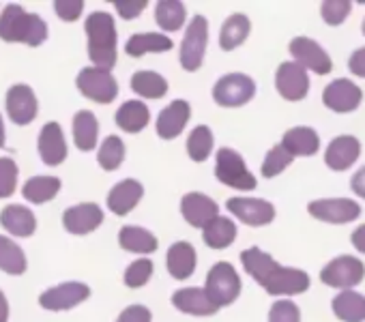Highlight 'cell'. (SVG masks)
I'll use <instances>...</instances> for the list:
<instances>
[{"label":"cell","mask_w":365,"mask_h":322,"mask_svg":"<svg viewBox=\"0 0 365 322\" xmlns=\"http://www.w3.org/2000/svg\"><path fill=\"white\" fill-rule=\"evenodd\" d=\"M241 262L271 296H292V294H303L309 288V275L301 269L292 266H282L277 264L267 251L260 247H250L241 254Z\"/></svg>","instance_id":"6da1fadb"},{"label":"cell","mask_w":365,"mask_h":322,"mask_svg":"<svg viewBox=\"0 0 365 322\" xmlns=\"http://www.w3.org/2000/svg\"><path fill=\"white\" fill-rule=\"evenodd\" d=\"M0 39L37 48L48 39V24L37 14H26L20 5H7L0 14Z\"/></svg>","instance_id":"7a4b0ae2"},{"label":"cell","mask_w":365,"mask_h":322,"mask_svg":"<svg viewBox=\"0 0 365 322\" xmlns=\"http://www.w3.org/2000/svg\"><path fill=\"white\" fill-rule=\"evenodd\" d=\"M86 37H88V58L95 67L112 69L116 65V24L114 18L106 11H95L86 18Z\"/></svg>","instance_id":"3957f363"},{"label":"cell","mask_w":365,"mask_h":322,"mask_svg":"<svg viewBox=\"0 0 365 322\" xmlns=\"http://www.w3.org/2000/svg\"><path fill=\"white\" fill-rule=\"evenodd\" d=\"M215 177L220 183L239 189V192H252L256 189V177L247 170L245 159L235 148H220L215 157Z\"/></svg>","instance_id":"277c9868"},{"label":"cell","mask_w":365,"mask_h":322,"mask_svg":"<svg viewBox=\"0 0 365 322\" xmlns=\"http://www.w3.org/2000/svg\"><path fill=\"white\" fill-rule=\"evenodd\" d=\"M241 277L230 262H217L207 273L205 290L217 307L232 305L241 294Z\"/></svg>","instance_id":"5b68a950"},{"label":"cell","mask_w":365,"mask_h":322,"mask_svg":"<svg viewBox=\"0 0 365 322\" xmlns=\"http://www.w3.org/2000/svg\"><path fill=\"white\" fill-rule=\"evenodd\" d=\"M207 43H209V22L205 16H196L192 18L185 37H182L180 43V67L185 71H198L205 63V54H207Z\"/></svg>","instance_id":"8992f818"},{"label":"cell","mask_w":365,"mask_h":322,"mask_svg":"<svg viewBox=\"0 0 365 322\" xmlns=\"http://www.w3.org/2000/svg\"><path fill=\"white\" fill-rule=\"evenodd\" d=\"M76 86L78 90L97 103H112L118 95V84L114 80V76L108 69L101 67H86L78 73L76 78Z\"/></svg>","instance_id":"52a82bcc"},{"label":"cell","mask_w":365,"mask_h":322,"mask_svg":"<svg viewBox=\"0 0 365 322\" xmlns=\"http://www.w3.org/2000/svg\"><path fill=\"white\" fill-rule=\"evenodd\" d=\"M256 95V82L245 73H228L213 86V99L222 108H241Z\"/></svg>","instance_id":"ba28073f"},{"label":"cell","mask_w":365,"mask_h":322,"mask_svg":"<svg viewBox=\"0 0 365 322\" xmlns=\"http://www.w3.org/2000/svg\"><path fill=\"white\" fill-rule=\"evenodd\" d=\"M363 277H365V264L354 256H337L320 271V281L324 286L341 288V290H350L352 286L361 284Z\"/></svg>","instance_id":"9c48e42d"},{"label":"cell","mask_w":365,"mask_h":322,"mask_svg":"<svg viewBox=\"0 0 365 322\" xmlns=\"http://www.w3.org/2000/svg\"><path fill=\"white\" fill-rule=\"evenodd\" d=\"M294 63H299L301 67L314 71L316 76H327L333 69V61L331 56L324 52V48L320 43H316L309 37H294L288 46Z\"/></svg>","instance_id":"30bf717a"},{"label":"cell","mask_w":365,"mask_h":322,"mask_svg":"<svg viewBox=\"0 0 365 322\" xmlns=\"http://www.w3.org/2000/svg\"><path fill=\"white\" fill-rule=\"evenodd\" d=\"M307 213L327 224H350L361 215V207L348 198H331V200H314L307 204Z\"/></svg>","instance_id":"8fae6325"},{"label":"cell","mask_w":365,"mask_h":322,"mask_svg":"<svg viewBox=\"0 0 365 322\" xmlns=\"http://www.w3.org/2000/svg\"><path fill=\"white\" fill-rule=\"evenodd\" d=\"M91 296V288L82 281H65L39 296V305L50 311H67Z\"/></svg>","instance_id":"7c38bea8"},{"label":"cell","mask_w":365,"mask_h":322,"mask_svg":"<svg viewBox=\"0 0 365 322\" xmlns=\"http://www.w3.org/2000/svg\"><path fill=\"white\" fill-rule=\"evenodd\" d=\"M275 88L286 101H301L309 93L307 69L299 63H282L275 73Z\"/></svg>","instance_id":"4fadbf2b"},{"label":"cell","mask_w":365,"mask_h":322,"mask_svg":"<svg viewBox=\"0 0 365 322\" xmlns=\"http://www.w3.org/2000/svg\"><path fill=\"white\" fill-rule=\"evenodd\" d=\"M363 101V90L350 82V80H333L331 84H327V88L322 90V103L324 108H329L331 112L337 114H348L354 112Z\"/></svg>","instance_id":"5bb4252c"},{"label":"cell","mask_w":365,"mask_h":322,"mask_svg":"<svg viewBox=\"0 0 365 322\" xmlns=\"http://www.w3.org/2000/svg\"><path fill=\"white\" fill-rule=\"evenodd\" d=\"M226 207L235 217L252 228L269 226L275 219V207L262 198H230Z\"/></svg>","instance_id":"9a60e30c"},{"label":"cell","mask_w":365,"mask_h":322,"mask_svg":"<svg viewBox=\"0 0 365 322\" xmlns=\"http://www.w3.org/2000/svg\"><path fill=\"white\" fill-rule=\"evenodd\" d=\"M180 213H182V217H185V222L192 228L205 230L215 217H220V207L207 194L192 192V194L182 196V200H180Z\"/></svg>","instance_id":"2e32d148"},{"label":"cell","mask_w":365,"mask_h":322,"mask_svg":"<svg viewBox=\"0 0 365 322\" xmlns=\"http://www.w3.org/2000/svg\"><path fill=\"white\" fill-rule=\"evenodd\" d=\"M39 103L35 90L26 84H16L7 90V114L16 125H31L37 116Z\"/></svg>","instance_id":"e0dca14e"},{"label":"cell","mask_w":365,"mask_h":322,"mask_svg":"<svg viewBox=\"0 0 365 322\" xmlns=\"http://www.w3.org/2000/svg\"><path fill=\"white\" fill-rule=\"evenodd\" d=\"M101 224H103V211L95 202L76 204V207H71V209H67L63 213L65 230L71 232V234H78V237L95 232Z\"/></svg>","instance_id":"ac0fdd59"},{"label":"cell","mask_w":365,"mask_h":322,"mask_svg":"<svg viewBox=\"0 0 365 322\" xmlns=\"http://www.w3.org/2000/svg\"><path fill=\"white\" fill-rule=\"evenodd\" d=\"M192 116V105L185 99H174L168 108H163L157 116L155 131L161 140H174L182 133Z\"/></svg>","instance_id":"d6986e66"},{"label":"cell","mask_w":365,"mask_h":322,"mask_svg":"<svg viewBox=\"0 0 365 322\" xmlns=\"http://www.w3.org/2000/svg\"><path fill=\"white\" fill-rule=\"evenodd\" d=\"M359 155H361V142L354 135H337L329 142L324 150V164L331 170L341 172L356 164Z\"/></svg>","instance_id":"ffe728a7"},{"label":"cell","mask_w":365,"mask_h":322,"mask_svg":"<svg viewBox=\"0 0 365 322\" xmlns=\"http://www.w3.org/2000/svg\"><path fill=\"white\" fill-rule=\"evenodd\" d=\"M39 157L46 166H61L67 159V142H65V133L63 127L58 123H48L41 127L39 133Z\"/></svg>","instance_id":"44dd1931"},{"label":"cell","mask_w":365,"mask_h":322,"mask_svg":"<svg viewBox=\"0 0 365 322\" xmlns=\"http://www.w3.org/2000/svg\"><path fill=\"white\" fill-rule=\"evenodd\" d=\"M144 196V187L140 181L135 179H125L120 183H116L110 194H108V209L118 215V217H125L129 215L142 200Z\"/></svg>","instance_id":"7402d4cb"},{"label":"cell","mask_w":365,"mask_h":322,"mask_svg":"<svg viewBox=\"0 0 365 322\" xmlns=\"http://www.w3.org/2000/svg\"><path fill=\"white\" fill-rule=\"evenodd\" d=\"M172 305L192 316H213L220 311V307L211 301L205 288H182L172 294Z\"/></svg>","instance_id":"603a6c76"},{"label":"cell","mask_w":365,"mask_h":322,"mask_svg":"<svg viewBox=\"0 0 365 322\" xmlns=\"http://www.w3.org/2000/svg\"><path fill=\"white\" fill-rule=\"evenodd\" d=\"M196 262H198V256H196V249L192 243L187 241H178L174 245H170L168 249V256H165V264H168V273L182 281L194 275L196 271Z\"/></svg>","instance_id":"cb8c5ba5"},{"label":"cell","mask_w":365,"mask_h":322,"mask_svg":"<svg viewBox=\"0 0 365 322\" xmlns=\"http://www.w3.org/2000/svg\"><path fill=\"white\" fill-rule=\"evenodd\" d=\"M0 226L16 237H33L37 230V219L31 209L22 204H9L0 213Z\"/></svg>","instance_id":"d4e9b609"},{"label":"cell","mask_w":365,"mask_h":322,"mask_svg":"<svg viewBox=\"0 0 365 322\" xmlns=\"http://www.w3.org/2000/svg\"><path fill=\"white\" fill-rule=\"evenodd\" d=\"M282 146L292 157H312L320 148V137L312 127H292L284 133Z\"/></svg>","instance_id":"484cf974"},{"label":"cell","mask_w":365,"mask_h":322,"mask_svg":"<svg viewBox=\"0 0 365 322\" xmlns=\"http://www.w3.org/2000/svg\"><path fill=\"white\" fill-rule=\"evenodd\" d=\"M174 48L172 39L161 35V33H140L129 37L125 52L133 58H140L144 54H161V52H170Z\"/></svg>","instance_id":"4316f807"},{"label":"cell","mask_w":365,"mask_h":322,"mask_svg":"<svg viewBox=\"0 0 365 322\" xmlns=\"http://www.w3.org/2000/svg\"><path fill=\"white\" fill-rule=\"evenodd\" d=\"M118 245L131 254H153L157 251V237L140 226H123L118 232Z\"/></svg>","instance_id":"83f0119b"},{"label":"cell","mask_w":365,"mask_h":322,"mask_svg":"<svg viewBox=\"0 0 365 322\" xmlns=\"http://www.w3.org/2000/svg\"><path fill=\"white\" fill-rule=\"evenodd\" d=\"M331 307L341 322H365V296L354 290H341Z\"/></svg>","instance_id":"f1b7e54d"},{"label":"cell","mask_w":365,"mask_h":322,"mask_svg":"<svg viewBox=\"0 0 365 322\" xmlns=\"http://www.w3.org/2000/svg\"><path fill=\"white\" fill-rule=\"evenodd\" d=\"M116 125L127 131V133H140L148 120H150V112L146 108V103L138 101V99H131V101H125L118 110H116Z\"/></svg>","instance_id":"f546056e"},{"label":"cell","mask_w":365,"mask_h":322,"mask_svg":"<svg viewBox=\"0 0 365 322\" xmlns=\"http://www.w3.org/2000/svg\"><path fill=\"white\" fill-rule=\"evenodd\" d=\"M250 31H252V22L247 16L243 14H235L230 16L224 24H222V33H220V48L224 52H232L237 50L247 37H250Z\"/></svg>","instance_id":"4dcf8cb0"},{"label":"cell","mask_w":365,"mask_h":322,"mask_svg":"<svg viewBox=\"0 0 365 322\" xmlns=\"http://www.w3.org/2000/svg\"><path fill=\"white\" fill-rule=\"evenodd\" d=\"M99 137V123L91 110H80L73 116V142L80 150L88 152L97 146Z\"/></svg>","instance_id":"1f68e13d"},{"label":"cell","mask_w":365,"mask_h":322,"mask_svg":"<svg viewBox=\"0 0 365 322\" xmlns=\"http://www.w3.org/2000/svg\"><path fill=\"white\" fill-rule=\"evenodd\" d=\"M187 20V11L185 5L178 3V0H159L155 7V22L159 28L168 31V33H176L185 26Z\"/></svg>","instance_id":"d6a6232c"},{"label":"cell","mask_w":365,"mask_h":322,"mask_svg":"<svg viewBox=\"0 0 365 322\" xmlns=\"http://www.w3.org/2000/svg\"><path fill=\"white\" fill-rule=\"evenodd\" d=\"M235 239H237V226L228 217H215L202 230V241L211 249H226L235 243Z\"/></svg>","instance_id":"836d02e7"},{"label":"cell","mask_w":365,"mask_h":322,"mask_svg":"<svg viewBox=\"0 0 365 322\" xmlns=\"http://www.w3.org/2000/svg\"><path fill=\"white\" fill-rule=\"evenodd\" d=\"M61 192V179L56 177H33L24 183L22 196L33 204H43L56 198Z\"/></svg>","instance_id":"e575fe53"},{"label":"cell","mask_w":365,"mask_h":322,"mask_svg":"<svg viewBox=\"0 0 365 322\" xmlns=\"http://www.w3.org/2000/svg\"><path fill=\"white\" fill-rule=\"evenodd\" d=\"M131 90L146 99H161L168 93V80L157 71H135L131 76Z\"/></svg>","instance_id":"d590c367"},{"label":"cell","mask_w":365,"mask_h":322,"mask_svg":"<svg viewBox=\"0 0 365 322\" xmlns=\"http://www.w3.org/2000/svg\"><path fill=\"white\" fill-rule=\"evenodd\" d=\"M0 269L9 275H22L26 271V256L18 243L0 237Z\"/></svg>","instance_id":"8d00e7d4"},{"label":"cell","mask_w":365,"mask_h":322,"mask_svg":"<svg viewBox=\"0 0 365 322\" xmlns=\"http://www.w3.org/2000/svg\"><path fill=\"white\" fill-rule=\"evenodd\" d=\"M213 144H215V140H213L211 127L198 125L187 137V155L194 161H198V164H202V161H207L209 155L213 152Z\"/></svg>","instance_id":"74e56055"},{"label":"cell","mask_w":365,"mask_h":322,"mask_svg":"<svg viewBox=\"0 0 365 322\" xmlns=\"http://www.w3.org/2000/svg\"><path fill=\"white\" fill-rule=\"evenodd\" d=\"M123 159H125V144L118 135H108L97 152V161H99V166L108 172H114L120 168L123 164Z\"/></svg>","instance_id":"f35d334b"},{"label":"cell","mask_w":365,"mask_h":322,"mask_svg":"<svg viewBox=\"0 0 365 322\" xmlns=\"http://www.w3.org/2000/svg\"><path fill=\"white\" fill-rule=\"evenodd\" d=\"M292 155L282 146V144H275L269 152H267V157H264V161H262V177L264 179H275L277 175H282L290 164H292Z\"/></svg>","instance_id":"ab89813d"},{"label":"cell","mask_w":365,"mask_h":322,"mask_svg":"<svg viewBox=\"0 0 365 322\" xmlns=\"http://www.w3.org/2000/svg\"><path fill=\"white\" fill-rule=\"evenodd\" d=\"M350 11H352L350 0H324L320 5V16L329 26H339L350 16Z\"/></svg>","instance_id":"60d3db41"},{"label":"cell","mask_w":365,"mask_h":322,"mask_svg":"<svg viewBox=\"0 0 365 322\" xmlns=\"http://www.w3.org/2000/svg\"><path fill=\"white\" fill-rule=\"evenodd\" d=\"M153 262L148 258H140L135 262H131L125 271V286L127 288H142L148 284V279L153 277Z\"/></svg>","instance_id":"b9f144b4"},{"label":"cell","mask_w":365,"mask_h":322,"mask_svg":"<svg viewBox=\"0 0 365 322\" xmlns=\"http://www.w3.org/2000/svg\"><path fill=\"white\" fill-rule=\"evenodd\" d=\"M18 166L11 157H0V198H11L18 183Z\"/></svg>","instance_id":"7bdbcfd3"},{"label":"cell","mask_w":365,"mask_h":322,"mask_svg":"<svg viewBox=\"0 0 365 322\" xmlns=\"http://www.w3.org/2000/svg\"><path fill=\"white\" fill-rule=\"evenodd\" d=\"M269 322H301V309L292 301H277L269 309Z\"/></svg>","instance_id":"ee69618b"},{"label":"cell","mask_w":365,"mask_h":322,"mask_svg":"<svg viewBox=\"0 0 365 322\" xmlns=\"http://www.w3.org/2000/svg\"><path fill=\"white\" fill-rule=\"evenodd\" d=\"M54 11H56V16L61 20L76 22L82 16V11H84V3H82V0H56Z\"/></svg>","instance_id":"f6af8a7d"},{"label":"cell","mask_w":365,"mask_h":322,"mask_svg":"<svg viewBox=\"0 0 365 322\" xmlns=\"http://www.w3.org/2000/svg\"><path fill=\"white\" fill-rule=\"evenodd\" d=\"M150 320H153V313L144 305H129L116 318V322H150Z\"/></svg>","instance_id":"bcb514c9"},{"label":"cell","mask_w":365,"mask_h":322,"mask_svg":"<svg viewBox=\"0 0 365 322\" xmlns=\"http://www.w3.org/2000/svg\"><path fill=\"white\" fill-rule=\"evenodd\" d=\"M146 0H133V3H120V0H116L114 3V9L118 11V16L123 18V20H133V18H138L144 9H146Z\"/></svg>","instance_id":"7dc6e473"},{"label":"cell","mask_w":365,"mask_h":322,"mask_svg":"<svg viewBox=\"0 0 365 322\" xmlns=\"http://www.w3.org/2000/svg\"><path fill=\"white\" fill-rule=\"evenodd\" d=\"M348 69H350L352 76L365 78V48L352 52V56H350V61H348Z\"/></svg>","instance_id":"c3c4849f"},{"label":"cell","mask_w":365,"mask_h":322,"mask_svg":"<svg viewBox=\"0 0 365 322\" xmlns=\"http://www.w3.org/2000/svg\"><path fill=\"white\" fill-rule=\"evenodd\" d=\"M350 187H352V192H354L359 198H363V200H365V166H363V168L352 177Z\"/></svg>","instance_id":"681fc988"},{"label":"cell","mask_w":365,"mask_h":322,"mask_svg":"<svg viewBox=\"0 0 365 322\" xmlns=\"http://www.w3.org/2000/svg\"><path fill=\"white\" fill-rule=\"evenodd\" d=\"M350 241H352V247H354L356 251L365 254V224H361V226L352 232Z\"/></svg>","instance_id":"f907efd6"},{"label":"cell","mask_w":365,"mask_h":322,"mask_svg":"<svg viewBox=\"0 0 365 322\" xmlns=\"http://www.w3.org/2000/svg\"><path fill=\"white\" fill-rule=\"evenodd\" d=\"M7 318H9V303L5 292L0 290V322H7Z\"/></svg>","instance_id":"816d5d0a"},{"label":"cell","mask_w":365,"mask_h":322,"mask_svg":"<svg viewBox=\"0 0 365 322\" xmlns=\"http://www.w3.org/2000/svg\"><path fill=\"white\" fill-rule=\"evenodd\" d=\"M5 146V125H3V116H0V148Z\"/></svg>","instance_id":"f5cc1de1"},{"label":"cell","mask_w":365,"mask_h":322,"mask_svg":"<svg viewBox=\"0 0 365 322\" xmlns=\"http://www.w3.org/2000/svg\"><path fill=\"white\" fill-rule=\"evenodd\" d=\"M361 33H363V37H365V20H363V24H361Z\"/></svg>","instance_id":"db71d44e"}]
</instances>
